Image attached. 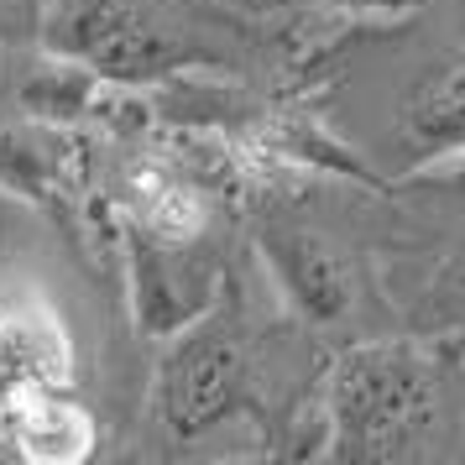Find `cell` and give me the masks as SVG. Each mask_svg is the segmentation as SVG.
<instances>
[{
	"label": "cell",
	"instance_id": "8992f818",
	"mask_svg": "<svg viewBox=\"0 0 465 465\" xmlns=\"http://www.w3.org/2000/svg\"><path fill=\"white\" fill-rule=\"evenodd\" d=\"M402 136L413 147L434 152H460L465 147V64H450L440 74H429L408 105H402Z\"/></svg>",
	"mask_w": 465,
	"mask_h": 465
},
{
	"label": "cell",
	"instance_id": "5b68a950",
	"mask_svg": "<svg viewBox=\"0 0 465 465\" xmlns=\"http://www.w3.org/2000/svg\"><path fill=\"white\" fill-rule=\"evenodd\" d=\"M262 256L277 272L282 293L293 298V309L314 324H335L351 309V267L340 262L324 241L314 235H267Z\"/></svg>",
	"mask_w": 465,
	"mask_h": 465
},
{
	"label": "cell",
	"instance_id": "9c48e42d",
	"mask_svg": "<svg viewBox=\"0 0 465 465\" xmlns=\"http://www.w3.org/2000/svg\"><path fill=\"white\" fill-rule=\"evenodd\" d=\"M94 89L100 74L84 68L79 58H58V64H37L22 84V105L43 121H74L94 110Z\"/></svg>",
	"mask_w": 465,
	"mask_h": 465
},
{
	"label": "cell",
	"instance_id": "30bf717a",
	"mask_svg": "<svg viewBox=\"0 0 465 465\" xmlns=\"http://www.w3.org/2000/svg\"><path fill=\"white\" fill-rule=\"evenodd\" d=\"M413 178H423V183H440V189H450V193L465 204V147L434 157V163H429L423 173H413Z\"/></svg>",
	"mask_w": 465,
	"mask_h": 465
},
{
	"label": "cell",
	"instance_id": "277c9868",
	"mask_svg": "<svg viewBox=\"0 0 465 465\" xmlns=\"http://www.w3.org/2000/svg\"><path fill=\"white\" fill-rule=\"evenodd\" d=\"M0 423L5 440L16 444L22 460H43V465H74L89 455L94 444V423L74 408V402L53 398L47 381H16L0 392Z\"/></svg>",
	"mask_w": 465,
	"mask_h": 465
},
{
	"label": "cell",
	"instance_id": "3957f363",
	"mask_svg": "<svg viewBox=\"0 0 465 465\" xmlns=\"http://www.w3.org/2000/svg\"><path fill=\"white\" fill-rule=\"evenodd\" d=\"M241 387V351L220 330H193L173 345L163 366V419L178 434H199L214 419H225Z\"/></svg>",
	"mask_w": 465,
	"mask_h": 465
},
{
	"label": "cell",
	"instance_id": "ba28073f",
	"mask_svg": "<svg viewBox=\"0 0 465 465\" xmlns=\"http://www.w3.org/2000/svg\"><path fill=\"white\" fill-rule=\"evenodd\" d=\"M58 178H64V157L47 131L37 136V131L0 126V189L22 193L32 204H47L58 193Z\"/></svg>",
	"mask_w": 465,
	"mask_h": 465
},
{
	"label": "cell",
	"instance_id": "7a4b0ae2",
	"mask_svg": "<svg viewBox=\"0 0 465 465\" xmlns=\"http://www.w3.org/2000/svg\"><path fill=\"white\" fill-rule=\"evenodd\" d=\"M64 53L94 68L110 84H152L168 79L183 64H193L199 53L189 43L168 37L163 26H152L142 11H131L121 0H89L74 11L64 37Z\"/></svg>",
	"mask_w": 465,
	"mask_h": 465
},
{
	"label": "cell",
	"instance_id": "52a82bcc",
	"mask_svg": "<svg viewBox=\"0 0 465 465\" xmlns=\"http://www.w3.org/2000/svg\"><path fill=\"white\" fill-rule=\"evenodd\" d=\"M131 199H136V214H142V225L147 235L157 241H193V235L204 231V199L189 189V183H178L168 168H142L131 173Z\"/></svg>",
	"mask_w": 465,
	"mask_h": 465
},
{
	"label": "cell",
	"instance_id": "6da1fadb",
	"mask_svg": "<svg viewBox=\"0 0 465 465\" xmlns=\"http://www.w3.org/2000/svg\"><path fill=\"white\" fill-rule=\"evenodd\" d=\"M440 429V381L413 345H361L330 381V434L351 460H408Z\"/></svg>",
	"mask_w": 465,
	"mask_h": 465
}]
</instances>
